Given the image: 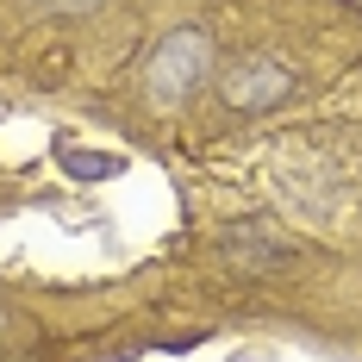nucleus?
Here are the masks:
<instances>
[{
    "label": "nucleus",
    "instance_id": "obj_1",
    "mask_svg": "<svg viewBox=\"0 0 362 362\" xmlns=\"http://www.w3.org/2000/svg\"><path fill=\"white\" fill-rule=\"evenodd\" d=\"M206 75H213V32L181 25V32H169L156 50H150V63H144V94L156 100V107H175V100H187Z\"/></svg>",
    "mask_w": 362,
    "mask_h": 362
},
{
    "label": "nucleus",
    "instance_id": "obj_2",
    "mask_svg": "<svg viewBox=\"0 0 362 362\" xmlns=\"http://www.w3.org/2000/svg\"><path fill=\"white\" fill-rule=\"evenodd\" d=\"M218 256L238 269V275H275L293 262V244L269 225V218H238L218 231Z\"/></svg>",
    "mask_w": 362,
    "mask_h": 362
},
{
    "label": "nucleus",
    "instance_id": "obj_3",
    "mask_svg": "<svg viewBox=\"0 0 362 362\" xmlns=\"http://www.w3.org/2000/svg\"><path fill=\"white\" fill-rule=\"evenodd\" d=\"M218 94H225L231 112H269V107H281V100L293 94V75L281 69L275 57H244V63L225 69Z\"/></svg>",
    "mask_w": 362,
    "mask_h": 362
},
{
    "label": "nucleus",
    "instance_id": "obj_4",
    "mask_svg": "<svg viewBox=\"0 0 362 362\" xmlns=\"http://www.w3.org/2000/svg\"><path fill=\"white\" fill-rule=\"evenodd\" d=\"M44 6H57V13H94L100 0H44Z\"/></svg>",
    "mask_w": 362,
    "mask_h": 362
}]
</instances>
